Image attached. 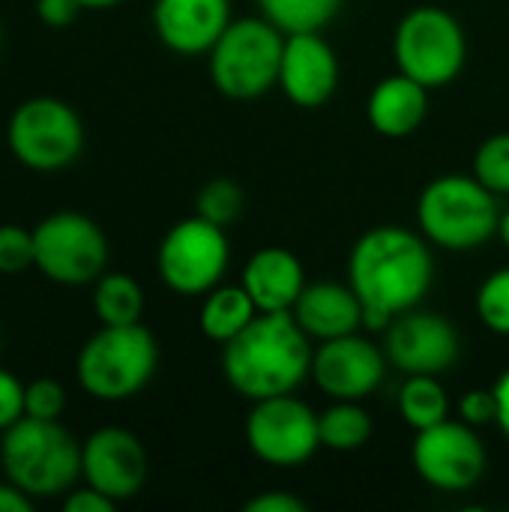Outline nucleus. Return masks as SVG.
<instances>
[{
  "mask_svg": "<svg viewBox=\"0 0 509 512\" xmlns=\"http://www.w3.org/2000/svg\"><path fill=\"white\" fill-rule=\"evenodd\" d=\"M348 285L363 303L366 330L417 309L435 285L432 243L405 225H375L357 237L348 255Z\"/></svg>",
  "mask_w": 509,
  "mask_h": 512,
  "instance_id": "obj_1",
  "label": "nucleus"
},
{
  "mask_svg": "<svg viewBox=\"0 0 509 512\" xmlns=\"http://www.w3.org/2000/svg\"><path fill=\"white\" fill-rule=\"evenodd\" d=\"M315 345L291 312H261L240 336L222 345L228 387L249 399L294 393L312 375Z\"/></svg>",
  "mask_w": 509,
  "mask_h": 512,
  "instance_id": "obj_2",
  "label": "nucleus"
},
{
  "mask_svg": "<svg viewBox=\"0 0 509 512\" xmlns=\"http://www.w3.org/2000/svg\"><path fill=\"white\" fill-rule=\"evenodd\" d=\"M0 465L6 480L33 501L60 498L81 480V444L60 420L24 417L3 432Z\"/></svg>",
  "mask_w": 509,
  "mask_h": 512,
  "instance_id": "obj_3",
  "label": "nucleus"
},
{
  "mask_svg": "<svg viewBox=\"0 0 509 512\" xmlns=\"http://www.w3.org/2000/svg\"><path fill=\"white\" fill-rule=\"evenodd\" d=\"M501 204L474 174H441L417 198L420 234L447 252H474L498 234Z\"/></svg>",
  "mask_w": 509,
  "mask_h": 512,
  "instance_id": "obj_4",
  "label": "nucleus"
},
{
  "mask_svg": "<svg viewBox=\"0 0 509 512\" xmlns=\"http://www.w3.org/2000/svg\"><path fill=\"white\" fill-rule=\"evenodd\" d=\"M159 369L156 336L144 324L99 327L78 351L75 378L99 402H126L138 396Z\"/></svg>",
  "mask_w": 509,
  "mask_h": 512,
  "instance_id": "obj_5",
  "label": "nucleus"
},
{
  "mask_svg": "<svg viewBox=\"0 0 509 512\" xmlns=\"http://www.w3.org/2000/svg\"><path fill=\"white\" fill-rule=\"evenodd\" d=\"M285 33L264 15L237 18L207 51L213 87L237 102L258 99L279 84Z\"/></svg>",
  "mask_w": 509,
  "mask_h": 512,
  "instance_id": "obj_6",
  "label": "nucleus"
},
{
  "mask_svg": "<svg viewBox=\"0 0 509 512\" xmlns=\"http://www.w3.org/2000/svg\"><path fill=\"white\" fill-rule=\"evenodd\" d=\"M393 57L399 72L429 90H441L465 72L468 33L450 9L423 3L399 18L393 33Z\"/></svg>",
  "mask_w": 509,
  "mask_h": 512,
  "instance_id": "obj_7",
  "label": "nucleus"
},
{
  "mask_svg": "<svg viewBox=\"0 0 509 512\" xmlns=\"http://www.w3.org/2000/svg\"><path fill=\"white\" fill-rule=\"evenodd\" d=\"M6 144L24 168L60 171L81 156L84 123L69 102L57 96H33L12 111Z\"/></svg>",
  "mask_w": 509,
  "mask_h": 512,
  "instance_id": "obj_8",
  "label": "nucleus"
},
{
  "mask_svg": "<svg viewBox=\"0 0 509 512\" xmlns=\"http://www.w3.org/2000/svg\"><path fill=\"white\" fill-rule=\"evenodd\" d=\"M231 264L228 228H219L198 213L171 225L156 249V270L168 291L180 297H204L222 285Z\"/></svg>",
  "mask_w": 509,
  "mask_h": 512,
  "instance_id": "obj_9",
  "label": "nucleus"
},
{
  "mask_svg": "<svg viewBox=\"0 0 509 512\" xmlns=\"http://www.w3.org/2000/svg\"><path fill=\"white\" fill-rule=\"evenodd\" d=\"M36 270L66 288L93 285L108 270V237L84 213L60 210L33 228Z\"/></svg>",
  "mask_w": 509,
  "mask_h": 512,
  "instance_id": "obj_10",
  "label": "nucleus"
},
{
  "mask_svg": "<svg viewBox=\"0 0 509 512\" xmlns=\"http://www.w3.org/2000/svg\"><path fill=\"white\" fill-rule=\"evenodd\" d=\"M246 447L270 468H300L321 450L318 414L294 393L252 402L243 426Z\"/></svg>",
  "mask_w": 509,
  "mask_h": 512,
  "instance_id": "obj_11",
  "label": "nucleus"
},
{
  "mask_svg": "<svg viewBox=\"0 0 509 512\" xmlns=\"http://www.w3.org/2000/svg\"><path fill=\"white\" fill-rule=\"evenodd\" d=\"M486 462L489 456L477 429L450 417L438 426L417 432L411 444V465L417 477L429 489L447 495L471 492L483 480Z\"/></svg>",
  "mask_w": 509,
  "mask_h": 512,
  "instance_id": "obj_12",
  "label": "nucleus"
},
{
  "mask_svg": "<svg viewBox=\"0 0 509 512\" xmlns=\"http://www.w3.org/2000/svg\"><path fill=\"white\" fill-rule=\"evenodd\" d=\"M384 354L402 375H444L462 357V339L441 312L408 309L384 330Z\"/></svg>",
  "mask_w": 509,
  "mask_h": 512,
  "instance_id": "obj_13",
  "label": "nucleus"
},
{
  "mask_svg": "<svg viewBox=\"0 0 509 512\" xmlns=\"http://www.w3.org/2000/svg\"><path fill=\"white\" fill-rule=\"evenodd\" d=\"M384 345L357 333L318 342L312 357V381L330 402H363L387 378Z\"/></svg>",
  "mask_w": 509,
  "mask_h": 512,
  "instance_id": "obj_14",
  "label": "nucleus"
},
{
  "mask_svg": "<svg viewBox=\"0 0 509 512\" xmlns=\"http://www.w3.org/2000/svg\"><path fill=\"white\" fill-rule=\"evenodd\" d=\"M150 474L147 450L129 429L102 426L81 444V480L114 504L132 501Z\"/></svg>",
  "mask_w": 509,
  "mask_h": 512,
  "instance_id": "obj_15",
  "label": "nucleus"
},
{
  "mask_svg": "<svg viewBox=\"0 0 509 512\" xmlns=\"http://www.w3.org/2000/svg\"><path fill=\"white\" fill-rule=\"evenodd\" d=\"M339 57L321 33H288L279 63V90L303 111L324 108L339 90Z\"/></svg>",
  "mask_w": 509,
  "mask_h": 512,
  "instance_id": "obj_16",
  "label": "nucleus"
},
{
  "mask_svg": "<svg viewBox=\"0 0 509 512\" xmlns=\"http://www.w3.org/2000/svg\"><path fill=\"white\" fill-rule=\"evenodd\" d=\"M231 0H156L153 30L159 42L180 54H207L231 24Z\"/></svg>",
  "mask_w": 509,
  "mask_h": 512,
  "instance_id": "obj_17",
  "label": "nucleus"
},
{
  "mask_svg": "<svg viewBox=\"0 0 509 512\" xmlns=\"http://www.w3.org/2000/svg\"><path fill=\"white\" fill-rule=\"evenodd\" d=\"M240 285L255 300L258 312H291L306 282L303 261L285 246H264L249 255Z\"/></svg>",
  "mask_w": 509,
  "mask_h": 512,
  "instance_id": "obj_18",
  "label": "nucleus"
},
{
  "mask_svg": "<svg viewBox=\"0 0 509 512\" xmlns=\"http://www.w3.org/2000/svg\"><path fill=\"white\" fill-rule=\"evenodd\" d=\"M291 315L312 342L339 339L366 327L360 297L351 285L339 282H309L300 300L294 303Z\"/></svg>",
  "mask_w": 509,
  "mask_h": 512,
  "instance_id": "obj_19",
  "label": "nucleus"
},
{
  "mask_svg": "<svg viewBox=\"0 0 509 512\" xmlns=\"http://www.w3.org/2000/svg\"><path fill=\"white\" fill-rule=\"evenodd\" d=\"M429 87L405 72L381 78L366 99V120L381 138H411L429 117Z\"/></svg>",
  "mask_w": 509,
  "mask_h": 512,
  "instance_id": "obj_20",
  "label": "nucleus"
},
{
  "mask_svg": "<svg viewBox=\"0 0 509 512\" xmlns=\"http://www.w3.org/2000/svg\"><path fill=\"white\" fill-rule=\"evenodd\" d=\"M258 315L261 312L243 285H216L213 291L204 294L198 327L210 342L225 345L234 336H240Z\"/></svg>",
  "mask_w": 509,
  "mask_h": 512,
  "instance_id": "obj_21",
  "label": "nucleus"
},
{
  "mask_svg": "<svg viewBox=\"0 0 509 512\" xmlns=\"http://www.w3.org/2000/svg\"><path fill=\"white\" fill-rule=\"evenodd\" d=\"M396 411L405 426L423 432L450 417V396L438 375H405V384L396 396Z\"/></svg>",
  "mask_w": 509,
  "mask_h": 512,
  "instance_id": "obj_22",
  "label": "nucleus"
},
{
  "mask_svg": "<svg viewBox=\"0 0 509 512\" xmlns=\"http://www.w3.org/2000/svg\"><path fill=\"white\" fill-rule=\"evenodd\" d=\"M375 423L372 414L363 408V402H330L318 414V435L321 450L330 453H354L363 450L372 441Z\"/></svg>",
  "mask_w": 509,
  "mask_h": 512,
  "instance_id": "obj_23",
  "label": "nucleus"
},
{
  "mask_svg": "<svg viewBox=\"0 0 509 512\" xmlns=\"http://www.w3.org/2000/svg\"><path fill=\"white\" fill-rule=\"evenodd\" d=\"M93 312L105 327L141 324L144 315V291L129 273L105 270L93 282Z\"/></svg>",
  "mask_w": 509,
  "mask_h": 512,
  "instance_id": "obj_24",
  "label": "nucleus"
},
{
  "mask_svg": "<svg viewBox=\"0 0 509 512\" xmlns=\"http://www.w3.org/2000/svg\"><path fill=\"white\" fill-rule=\"evenodd\" d=\"M261 15L288 33H321L342 12L345 0H255Z\"/></svg>",
  "mask_w": 509,
  "mask_h": 512,
  "instance_id": "obj_25",
  "label": "nucleus"
},
{
  "mask_svg": "<svg viewBox=\"0 0 509 512\" xmlns=\"http://www.w3.org/2000/svg\"><path fill=\"white\" fill-rule=\"evenodd\" d=\"M195 213L219 228H231L246 213V192L231 177H213L207 180L195 195Z\"/></svg>",
  "mask_w": 509,
  "mask_h": 512,
  "instance_id": "obj_26",
  "label": "nucleus"
},
{
  "mask_svg": "<svg viewBox=\"0 0 509 512\" xmlns=\"http://www.w3.org/2000/svg\"><path fill=\"white\" fill-rule=\"evenodd\" d=\"M471 174L492 189L498 198L509 195V132H495L489 135L477 150L471 162Z\"/></svg>",
  "mask_w": 509,
  "mask_h": 512,
  "instance_id": "obj_27",
  "label": "nucleus"
},
{
  "mask_svg": "<svg viewBox=\"0 0 509 512\" xmlns=\"http://www.w3.org/2000/svg\"><path fill=\"white\" fill-rule=\"evenodd\" d=\"M474 309L486 330L509 339V267H498L483 279V285L477 288Z\"/></svg>",
  "mask_w": 509,
  "mask_h": 512,
  "instance_id": "obj_28",
  "label": "nucleus"
},
{
  "mask_svg": "<svg viewBox=\"0 0 509 512\" xmlns=\"http://www.w3.org/2000/svg\"><path fill=\"white\" fill-rule=\"evenodd\" d=\"M36 267L33 231L21 225H0V276H18Z\"/></svg>",
  "mask_w": 509,
  "mask_h": 512,
  "instance_id": "obj_29",
  "label": "nucleus"
},
{
  "mask_svg": "<svg viewBox=\"0 0 509 512\" xmlns=\"http://www.w3.org/2000/svg\"><path fill=\"white\" fill-rule=\"evenodd\" d=\"M66 411V390L54 378H36L24 384V417L60 420Z\"/></svg>",
  "mask_w": 509,
  "mask_h": 512,
  "instance_id": "obj_30",
  "label": "nucleus"
},
{
  "mask_svg": "<svg viewBox=\"0 0 509 512\" xmlns=\"http://www.w3.org/2000/svg\"><path fill=\"white\" fill-rule=\"evenodd\" d=\"M459 420L474 426V429H486V426H498V393L495 387L489 390H468L459 399Z\"/></svg>",
  "mask_w": 509,
  "mask_h": 512,
  "instance_id": "obj_31",
  "label": "nucleus"
},
{
  "mask_svg": "<svg viewBox=\"0 0 509 512\" xmlns=\"http://www.w3.org/2000/svg\"><path fill=\"white\" fill-rule=\"evenodd\" d=\"M18 420H24V384L12 372L0 369V435Z\"/></svg>",
  "mask_w": 509,
  "mask_h": 512,
  "instance_id": "obj_32",
  "label": "nucleus"
},
{
  "mask_svg": "<svg viewBox=\"0 0 509 512\" xmlns=\"http://www.w3.org/2000/svg\"><path fill=\"white\" fill-rule=\"evenodd\" d=\"M81 12V0H36V18L48 27H69Z\"/></svg>",
  "mask_w": 509,
  "mask_h": 512,
  "instance_id": "obj_33",
  "label": "nucleus"
},
{
  "mask_svg": "<svg viewBox=\"0 0 509 512\" xmlns=\"http://www.w3.org/2000/svg\"><path fill=\"white\" fill-rule=\"evenodd\" d=\"M114 501L108 495H102L93 486H81V489H69L63 495V510L66 512H114Z\"/></svg>",
  "mask_w": 509,
  "mask_h": 512,
  "instance_id": "obj_34",
  "label": "nucleus"
},
{
  "mask_svg": "<svg viewBox=\"0 0 509 512\" xmlns=\"http://www.w3.org/2000/svg\"><path fill=\"white\" fill-rule=\"evenodd\" d=\"M246 512H306V501L291 492H261L243 504Z\"/></svg>",
  "mask_w": 509,
  "mask_h": 512,
  "instance_id": "obj_35",
  "label": "nucleus"
},
{
  "mask_svg": "<svg viewBox=\"0 0 509 512\" xmlns=\"http://www.w3.org/2000/svg\"><path fill=\"white\" fill-rule=\"evenodd\" d=\"M33 504L36 501L27 492H21L15 483H9V480L0 483V512H30Z\"/></svg>",
  "mask_w": 509,
  "mask_h": 512,
  "instance_id": "obj_36",
  "label": "nucleus"
},
{
  "mask_svg": "<svg viewBox=\"0 0 509 512\" xmlns=\"http://www.w3.org/2000/svg\"><path fill=\"white\" fill-rule=\"evenodd\" d=\"M495 393H498V429L509 441V369L495 381Z\"/></svg>",
  "mask_w": 509,
  "mask_h": 512,
  "instance_id": "obj_37",
  "label": "nucleus"
},
{
  "mask_svg": "<svg viewBox=\"0 0 509 512\" xmlns=\"http://www.w3.org/2000/svg\"><path fill=\"white\" fill-rule=\"evenodd\" d=\"M498 237L504 240V246L509 249V207L501 210V222H498Z\"/></svg>",
  "mask_w": 509,
  "mask_h": 512,
  "instance_id": "obj_38",
  "label": "nucleus"
},
{
  "mask_svg": "<svg viewBox=\"0 0 509 512\" xmlns=\"http://www.w3.org/2000/svg\"><path fill=\"white\" fill-rule=\"evenodd\" d=\"M81 3H84V9H111L123 0H81Z\"/></svg>",
  "mask_w": 509,
  "mask_h": 512,
  "instance_id": "obj_39",
  "label": "nucleus"
},
{
  "mask_svg": "<svg viewBox=\"0 0 509 512\" xmlns=\"http://www.w3.org/2000/svg\"><path fill=\"white\" fill-rule=\"evenodd\" d=\"M0 39H3V30H0Z\"/></svg>",
  "mask_w": 509,
  "mask_h": 512,
  "instance_id": "obj_40",
  "label": "nucleus"
}]
</instances>
